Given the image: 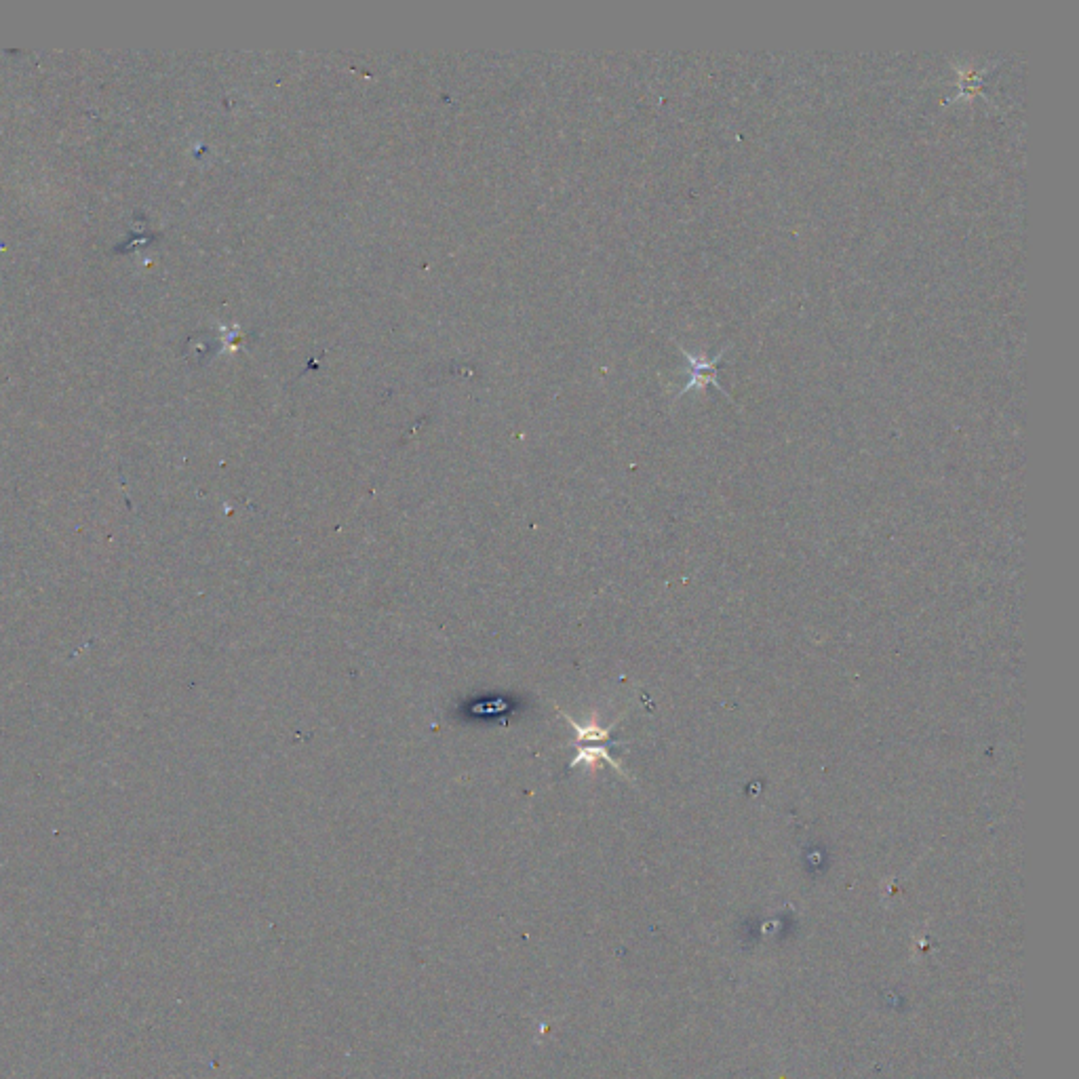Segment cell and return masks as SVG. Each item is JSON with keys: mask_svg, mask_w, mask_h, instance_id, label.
<instances>
[{"mask_svg": "<svg viewBox=\"0 0 1079 1079\" xmlns=\"http://www.w3.org/2000/svg\"><path fill=\"white\" fill-rule=\"evenodd\" d=\"M563 719L572 725V728L576 730V736H578V742H576V759L572 761V768H576V765L580 763H586V765H595L597 761H607L612 765L614 770L622 772V768L618 765V761L610 755V751H607L603 744L599 742H607L610 740V732L612 728H599V725H582L578 721H574L570 715H563Z\"/></svg>", "mask_w": 1079, "mask_h": 1079, "instance_id": "1", "label": "cell"}, {"mask_svg": "<svg viewBox=\"0 0 1079 1079\" xmlns=\"http://www.w3.org/2000/svg\"><path fill=\"white\" fill-rule=\"evenodd\" d=\"M685 359L690 361V380H688V384H685L683 390H692L696 386H706V384H713V386L719 388V384L715 380V371H717L715 365L721 359V355H717L715 359L709 361V359H696V357L690 355V352H685Z\"/></svg>", "mask_w": 1079, "mask_h": 1079, "instance_id": "2", "label": "cell"}]
</instances>
